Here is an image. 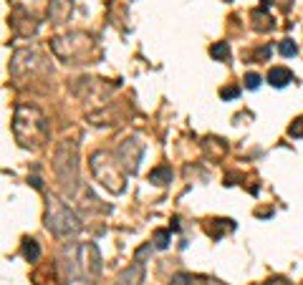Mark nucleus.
Instances as JSON below:
<instances>
[{"label": "nucleus", "instance_id": "1", "mask_svg": "<svg viewBox=\"0 0 303 285\" xmlns=\"http://www.w3.org/2000/svg\"><path fill=\"white\" fill-rule=\"evenodd\" d=\"M13 134L23 149H41L51 136V126L38 106L21 104L13 114Z\"/></svg>", "mask_w": 303, "mask_h": 285}, {"label": "nucleus", "instance_id": "2", "mask_svg": "<svg viewBox=\"0 0 303 285\" xmlns=\"http://www.w3.org/2000/svg\"><path fill=\"white\" fill-rule=\"evenodd\" d=\"M66 270H68V285H94V280L104 270L99 247L94 242L66 247Z\"/></svg>", "mask_w": 303, "mask_h": 285}, {"label": "nucleus", "instance_id": "3", "mask_svg": "<svg viewBox=\"0 0 303 285\" xmlns=\"http://www.w3.org/2000/svg\"><path fill=\"white\" fill-rule=\"evenodd\" d=\"M53 172H56V179L63 189L66 197H73L81 187L79 182V149H76V141L71 139H63L58 147H56V154H53Z\"/></svg>", "mask_w": 303, "mask_h": 285}, {"label": "nucleus", "instance_id": "4", "mask_svg": "<svg viewBox=\"0 0 303 285\" xmlns=\"http://www.w3.org/2000/svg\"><path fill=\"white\" fill-rule=\"evenodd\" d=\"M48 232H53L56 237H71L76 235L84 225H81V217L66 204L61 202L58 197H48L46 202V217H43Z\"/></svg>", "mask_w": 303, "mask_h": 285}, {"label": "nucleus", "instance_id": "5", "mask_svg": "<svg viewBox=\"0 0 303 285\" xmlns=\"http://www.w3.org/2000/svg\"><path fill=\"white\" fill-rule=\"evenodd\" d=\"M91 172H94V177H96V182H101L109 192H114V194H121L124 192V187H126V172L121 169V164H119V159L114 157L111 159V154H106V152H96L94 157H91Z\"/></svg>", "mask_w": 303, "mask_h": 285}, {"label": "nucleus", "instance_id": "6", "mask_svg": "<svg viewBox=\"0 0 303 285\" xmlns=\"http://www.w3.org/2000/svg\"><path fill=\"white\" fill-rule=\"evenodd\" d=\"M141 157H144V141H141L139 136L124 139V141L119 144V149H116V159H119V164H121V169H124L126 174H134V172L139 169Z\"/></svg>", "mask_w": 303, "mask_h": 285}, {"label": "nucleus", "instance_id": "7", "mask_svg": "<svg viewBox=\"0 0 303 285\" xmlns=\"http://www.w3.org/2000/svg\"><path fill=\"white\" fill-rule=\"evenodd\" d=\"M23 66H26V71H23V76H21V79L33 76V74H38V71H43V68H46V66H43V56H41L38 51H31V48L16 51V56H13V61H11V74L21 71Z\"/></svg>", "mask_w": 303, "mask_h": 285}, {"label": "nucleus", "instance_id": "8", "mask_svg": "<svg viewBox=\"0 0 303 285\" xmlns=\"http://www.w3.org/2000/svg\"><path fill=\"white\" fill-rule=\"evenodd\" d=\"M144 282V260H134L116 275V285H141Z\"/></svg>", "mask_w": 303, "mask_h": 285}, {"label": "nucleus", "instance_id": "9", "mask_svg": "<svg viewBox=\"0 0 303 285\" xmlns=\"http://www.w3.org/2000/svg\"><path fill=\"white\" fill-rule=\"evenodd\" d=\"M290 81H293L290 68L275 66V68H270V71H268V84H270V86H275V89H283V86H288Z\"/></svg>", "mask_w": 303, "mask_h": 285}, {"label": "nucleus", "instance_id": "10", "mask_svg": "<svg viewBox=\"0 0 303 285\" xmlns=\"http://www.w3.org/2000/svg\"><path fill=\"white\" fill-rule=\"evenodd\" d=\"M205 230H207V235L212 240H220L228 230H235V220H210L205 225Z\"/></svg>", "mask_w": 303, "mask_h": 285}, {"label": "nucleus", "instance_id": "11", "mask_svg": "<svg viewBox=\"0 0 303 285\" xmlns=\"http://www.w3.org/2000/svg\"><path fill=\"white\" fill-rule=\"evenodd\" d=\"M167 285H207V277H202L197 272H177L170 277Z\"/></svg>", "mask_w": 303, "mask_h": 285}, {"label": "nucleus", "instance_id": "12", "mask_svg": "<svg viewBox=\"0 0 303 285\" xmlns=\"http://www.w3.org/2000/svg\"><path fill=\"white\" fill-rule=\"evenodd\" d=\"M21 252H23V257H26L28 262H38V260H41V247H38V242H36L33 237H26V240H23Z\"/></svg>", "mask_w": 303, "mask_h": 285}, {"label": "nucleus", "instance_id": "13", "mask_svg": "<svg viewBox=\"0 0 303 285\" xmlns=\"http://www.w3.org/2000/svg\"><path fill=\"white\" fill-rule=\"evenodd\" d=\"M253 28L260 31V33L273 28V21H270V16L265 13V8H263V11H253Z\"/></svg>", "mask_w": 303, "mask_h": 285}, {"label": "nucleus", "instance_id": "14", "mask_svg": "<svg viewBox=\"0 0 303 285\" xmlns=\"http://www.w3.org/2000/svg\"><path fill=\"white\" fill-rule=\"evenodd\" d=\"M149 182H155V184H170V182H172V169H170V167L152 169V172H149Z\"/></svg>", "mask_w": 303, "mask_h": 285}, {"label": "nucleus", "instance_id": "15", "mask_svg": "<svg viewBox=\"0 0 303 285\" xmlns=\"http://www.w3.org/2000/svg\"><path fill=\"white\" fill-rule=\"evenodd\" d=\"M210 56H212L215 61H228V56H230V46H228V41L215 43V46L210 48Z\"/></svg>", "mask_w": 303, "mask_h": 285}, {"label": "nucleus", "instance_id": "16", "mask_svg": "<svg viewBox=\"0 0 303 285\" xmlns=\"http://www.w3.org/2000/svg\"><path fill=\"white\" fill-rule=\"evenodd\" d=\"M278 53L285 56V58H290V56L298 53V46H295L293 41H280V43H278Z\"/></svg>", "mask_w": 303, "mask_h": 285}, {"label": "nucleus", "instance_id": "17", "mask_svg": "<svg viewBox=\"0 0 303 285\" xmlns=\"http://www.w3.org/2000/svg\"><path fill=\"white\" fill-rule=\"evenodd\" d=\"M155 247H160V250H165V247H170V232L167 230H157L155 232Z\"/></svg>", "mask_w": 303, "mask_h": 285}, {"label": "nucleus", "instance_id": "18", "mask_svg": "<svg viewBox=\"0 0 303 285\" xmlns=\"http://www.w3.org/2000/svg\"><path fill=\"white\" fill-rule=\"evenodd\" d=\"M288 136H293V139H300V136H303V116H298V119L288 126Z\"/></svg>", "mask_w": 303, "mask_h": 285}, {"label": "nucleus", "instance_id": "19", "mask_svg": "<svg viewBox=\"0 0 303 285\" xmlns=\"http://www.w3.org/2000/svg\"><path fill=\"white\" fill-rule=\"evenodd\" d=\"M240 96V89L238 86H225V89H220V99L222 101H230V99H238Z\"/></svg>", "mask_w": 303, "mask_h": 285}, {"label": "nucleus", "instance_id": "20", "mask_svg": "<svg viewBox=\"0 0 303 285\" xmlns=\"http://www.w3.org/2000/svg\"><path fill=\"white\" fill-rule=\"evenodd\" d=\"M245 86L255 91V89L260 86V76H258V74H248V76H245Z\"/></svg>", "mask_w": 303, "mask_h": 285}, {"label": "nucleus", "instance_id": "21", "mask_svg": "<svg viewBox=\"0 0 303 285\" xmlns=\"http://www.w3.org/2000/svg\"><path fill=\"white\" fill-rule=\"evenodd\" d=\"M268 56H270V48L265 46V48H260V51H255L253 53V58H258V61H268Z\"/></svg>", "mask_w": 303, "mask_h": 285}, {"label": "nucleus", "instance_id": "22", "mask_svg": "<svg viewBox=\"0 0 303 285\" xmlns=\"http://www.w3.org/2000/svg\"><path fill=\"white\" fill-rule=\"evenodd\" d=\"M265 285H290V282H288L285 277H270V280H268Z\"/></svg>", "mask_w": 303, "mask_h": 285}, {"label": "nucleus", "instance_id": "23", "mask_svg": "<svg viewBox=\"0 0 303 285\" xmlns=\"http://www.w3.org/2000/svg\"><path fill=\"white\" fill-rule=\"evenodd\" d=\"M28 182H31V184H33L36 189H43V182H41V177H31Z\"/></svg>", "mask_w": 303, "mask_h": 285}]
</instances>
